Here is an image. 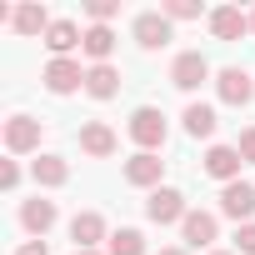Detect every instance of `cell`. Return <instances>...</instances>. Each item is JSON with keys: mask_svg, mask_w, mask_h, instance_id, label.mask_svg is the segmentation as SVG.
Masks as SVG:
<instances>
[{"mask_svg": "<svg viewBox=\"0 0 255 255\" xmlns=\"http://www.w3.org/2000/svg\"><path fill=\"white\" fill-rule=\"evenodd\" d=\"M125 130H130V140H135L140 150L160 155V145H165V135H170V125H165V110H155V105H135Z\"/></svg>", "mask_w": 255, "mask_h": 255, "instance_id": "obj_1", "label": "cell"}, {"mask_svg": "<svg viewBox=\"0 0 255 255\" xmlns=\"http://www.w3.org/2000/svg\"><path fill=\"white\" fill-rule=\"evenodd\" d=\"M180 240H185V250H215V240H220V215L215 210H190L185 220H180Z\"/></svg>", "mask_w": 255, "mask_h": 255, "instance_id": "obj_2", "label": "cell"}, {"mask_svg": "<svg viewBox=\"0 0 255 255\" xmlns=\"http://www.w3.org/2000/svg\"><path fill=\"white\" fill-rule=\"evenodd\" d=\"M205 80H210V60H205L200 50H180V55L170 60V85H175V90L195 95Z\"/></svg>", "mask_w": 255, "mask_h": 255, "instance_id": "obj_3", "label": "cell"}, {"mask_svg": "<svg viewBox=\"0 0 255 255\" xmlns=\"http://www.w3.org/2000/svg\"><path fill=\"white\" fill-rule=\"evenodd\" d=\"M40 80H45L50 95H75V90H85V65H80L75 55H65V60H45Z\"/></svg>", "mask_w": 255, "mask_h": 255, "instance_id": "obj_4", "label": "cell"}, {"mask_svg": "<svg viewBox=\"0 0 255 255\" xmlns=\"http://www.w3.org/2000/svg\"><path fill=\"white\" fill-rule=\"evenodd\" d=\"M185 215H190V205H185V195H180L175 185L150 190V200H145V220H150V225H180Z\"/></svg>", "mask_w": 255, "mask_h": 255, "instance_id": "obj_5", "label": "cell"}, {"mask_svg": "<svg viewBox=\"0 0 255 255\" xmlns=\"http://www.w3.org/2000/svg\"><path fill=\"white\" fill-rule=\"evenodd\" d=\"M40 140H45V120H35V115L5 120V150L10 155H30V150H40Z\"/></svg>", "mask_w": 255, "mask_h": 255, "instance_id": "obj_6", "label": "cell"}, {"mask_svg": "<svg viewBox=\"0 0 255 255\" xmlns=\"http://www.w3.org/2000/svg\"><path fill=\"white\" fill-rule=\"evenodd\" d=\"M130 35H135V45H140V50H165V45L175 40V25H170L160 10H140V15H135V25H130Z\"/></svg>", "mask_w": 255, "mask_h": 255, "instance_id": "obj_7", "label": "cell"}, {"mask_svg": "<svg viewBox=\"0 0 255 255\" xmlns=\"http://www.w3.org/2000/svg\"><path fill=\"white\" fill-rule=\"evenodd\" d=\"M220 215L235 220V225H250V220H255V180L220 185Z\"/></svg>", "mask_w": 255, "mask_h": 255, "instance_id": "obj_8", "label": "cell"}, {"mask_svg": "<svg viewBox=\"0 0 255 255\" xmlns=\"http://www.w3.org/2000/svg\"><path fill=\"white\" fill-rule=\"evenodd\" d=\"M215 95L225 105H250L255 100V75L240 70V65H225V70H215Z\"/></svg>", "mask_w": 255, "mask_h": 255, "instance_id": "obj_9", "label": "cell"}, {"mask_svg": "<svg viewBox=\"0 0 255 255\" xmlns=\"http://www.w3.org/2000/svg\"><path fill=\"white\" fill-rule=\"evenodd\" d=\"M165 180V160L150 155V150H135L130 160H125V185H135V190H160Z\"/></svg>", "mask_w": 255, "mask_h": 255, "instance_id": "obj_10", "label": "cell"}, {"mask_svg": "<svg viewBox=\"0 0 255 255\" xmlns=\"http://www.w3.org/2000/svg\"><path fill=\"white\" fill-rule=\"evenodd\" d=\"M55 220H60V205H55V200H45V195H35V200H25V205H20V225H25V235H30V240H45V235L55 230Z\"/></svg>", "mask_w": 255, "mask_h": 255, "instance_id": "obj_11", "label": "cell"}, {"mask_svg": "<svg viewBox=\"0 0 255 255\" xmlns=\"http://www.w3.org/2000/svg\"><path fill=\"white\" fill-rule=\"evenodd\" d=\"M70 240H75V250H100V245L110 240L105 215H100V210H75V215H70Z\"/></svg>", "mask_w": 255, "mask_h": 255, "instance_id": "obj_12", "label": "cell"}, {"mask_svg": "<svg viewBox=\"0 0 255 255\" xmlns=\"http://www.w3.org/2000/svg\"><path fill=\"white\" fill-rule=\"evenodd\" d=\"M240 165H245V160H240L235 145H210L205 160H200V170H205L210 180H220V185H235V180H240Z\"/></svg>", "mask_w": 255, "mask_h": 255, "instance_id": "obj_13", "label": "cell"}, {"mask_svg": "<svg viewBox=\"0 0 255 255\" xmlns=\"http://www.w3.org/2000/svg\"><path fill=\"white\" fill-rule=\"evenodd\" d=\"M80 150H85L90 160H110V155L120 150V135L110 130L105 120H85V125H80Z\"/></svg>", "mask_w": 255, "mask_h": 255, "instance_id": "obj_14", "label": "cell"}, {"mask_svg": "<svg viewBox=\"0 0 255 255\" xmlns=\"http://www.w3.org/2000/svg\"><path fill=\"white\" fill-rule=\"evenodd\" d=\"M205 20H210V35H215V40H240V35H250V15H245L240 5H215Z\"/></svg>", "mask_w": 255, "mask_h": 255, "instance_id": "obj_15", "label": "cell"}, {"mask_svg": "<svg viewBox=\"0 0 255 255\" xmlns=\"http://www.w3.org/2000/svg\"><path fill=\"white\" fill-rule=\"evenodd\" d=\"M50 20H55V15L40 5V0H25V5H15V20H10V30H15V35H40V40H45Z\"/></svg>", "mask_w": 255, "mask_h": 255, "instance_id": "obj_16", "label": "cell"}, {"mask_svg": "<svg viewBox=\"0 0 255 255\" xmlns=\"http://www.w3.org/2000/svg\"><path fill=\"white\" fill-rule=\"evenodd\" d=\"M80 40H85V30H80L75 20H50V30H45V50H50V60H65Z\"/></svg>", "mask_w": 255, "mask_h": 255, "instance_id": "obj_17", "label": "cell"}, {"mask_svg": "<svg viewBox=\"0 0 255 255\" xmlns=\"http://www.w3.org/2000/svg\"><path fill=\"white\" fill-rule=\"evenodd\" d=\"M30 180L40 190H60L70 180V160L65 155H40V160H30Z\"/></svg>", "mask_w": 255, "mask_h": 255, "instance_id": "obj_18", "label": "cell"}, {"mask_svg": "<svg viewBox=\"0 0 255 255\" xmlns=\"http://www.w3.org/2000/svg\"><path fill=\"white\" fill-rule=\"evenodd\" d=\"M180 125H185V135H190V140H210L220 120H215V105L190 100V105H185V115H180Z\"/></svg>", "mask_w": 255, "mask_h": 255, "instance_id": "obj_19", "label": "cell"}, {"mask_svg": "<svg viewBox=\"0 0 255 255\" xmlns=\"http://www.w3.org/2000/svg\"><path fill=\"white\" fill-rule=\"evenodd\" d=\"M80 50H85L90 65H110V55H115V30H110V25H85Z\"/></svg>", "mask_w": 255, "mask_h": 255, "instance_id": "obj_20", "label": "cell"}, {"mask_svg": "<svg viewBox=\"0 0 255 255\" xmlns=\"http://www.w3.org/2000/svg\"><path fill=\"white\" fill-rule=\"evenodd\" d=\"M85 95L90 100H115L120 95V70L115 65H85Z\"/></svg>", "mask_w": 255, "mask_h": 255, "instance_id": "obj_21", "label": "cell"}, {"mask_svg": "<svg viewBox=\"0 0 255 255\" xmlns=\"http://www.w3.org/2000/svg\"><path fill=\"white\" fill-rule=\"evenodd\" d=\"M105 255H145V235L135 225H120L110 240H105Z\"/></svg>", "mask_w": 255, "mask_h": 255, "instance_id": "obj_22", "label": "cell"}, {"mask_svg": "<svg viewBox=\"0 0 255 255\" xmlns=\"http://www.w3.org/2000/svg\"><path fill=\"white\" fill-rule=\"evenodd\" d=\"M160 15L175 25V20H200L205 15V5H200V0H160Z\"/></svg>", "mask_w": 255, "mask_h": 255, "instance_id": "obj_23", "label": "cell"}, {"mask_svg": "<svg viewBox=\"0 0 255 255\" xmlns=\"http://www.w3.org/2000/svg\"><path fill=\"white\" fill-rule=\"evenodd\" d=\"M85 15H90V25H110L120 15V0H85Z\"/></svg>", "mask_w": 255, "mask_h": 255, "instance_id": "obj_24", "label": "cell"}, {"mask_svg": "<svg viewBox=\"0 0 255 255\" xmlns=\"http://www.w3.org/2000/svg\"><path fill=\"white\" fill-rule=\"evenodd\" d=\"M0 190H5V195L20 190V160H15V155H10V160H0Z\"/></svg>", "mask_w": 255, "mask_h": 255, "instance_id": "obj_25", "label": "cell"}, {"mask_svg": "<svg viewBox=\"0 0 255 255\" xmlns=\"http://www.w3.org/2000/svg\"><path fill=\"white\" fill-rule=\"evenodd\" d=\"M235 150H240V160H245V165H255V125H245V130H240Z\"/></svg>", "mask_w": 255, "mask_h": 255, "instance_id": "obj_26", "label": "cell"}, {"mask_svg": "<svg viewBox=\"0 0 255 255\" xmlns=\"http://www.w3.org/2000/svg\"><path fill=\"white\" fill-rule=\"evenodd\" d=\"M235 255H255V220L235 230Z\"/></svg>", "mask_w": 255, "mask_h": 255, "instance_id": "obj_27", "label": "cell"}, {"mask_svg": "<svg viewBox=\"0 0 255 255\" xmlns=\"http://www.w3.org/2000/svg\"><path fill=\"white\" fill-rule=\"evenodd\" d=\"M15 255H50V245L45 240H25V245H15Z\"/></svg>", "mask_w": 255, "mask_h": 255, "instance_id": "obj_28", "label": "cell"}, {"mask_svg": "<svg viewBox=\"0 0 255 255\" xmlns=\"http://www.w3.org/2000/svg\"><path fill=\"white\" fill-rule=\"evenodd\" d=\"M155 255H190L185 245H165V250H155Z\"/></svg>", "mask_w": 255, "mask_h": 255, "instance_id": "obj_29", "label": "cell"}, {"mask_svg": "<svg viewBox=\"0 0 255 255\" xmlns=\"http://www.w3.org/2000/svg\"><path fill=\"white\" fill-rule=\"evenodd\" d=\"M75 255H105V250H75Z\"/></svg>", "mask_w": 255, "mask_h": 255, "instance_id": "obj_30", "label": "cell"}, {"mask_svg": "<svg viewBox=\"0 0 255 255\" xmlns=\"http://www.w3.org/2000/svg\"><path fill=\"white\" fill-rule=\"evenodd\" d=\"M250 35H255V10H250Z\"/></svg>", "mask_w": 255, "mask_h": 255, "instance_id": "obj_31", "label": "cell"}, {"mask_svg": "<svg viewBox=\"0 0 255 255\" xmlns=\"http://www.w3.org/2000/svg\"><path fill=\"white\" fill-rule=\"evenodd\" d=\"M210 255H235V250H210Z\"/></svg>", "mask_w": 255, "mask_h": 255, "instance_id": "obj_32", "label": "cell"}]
</instances>
